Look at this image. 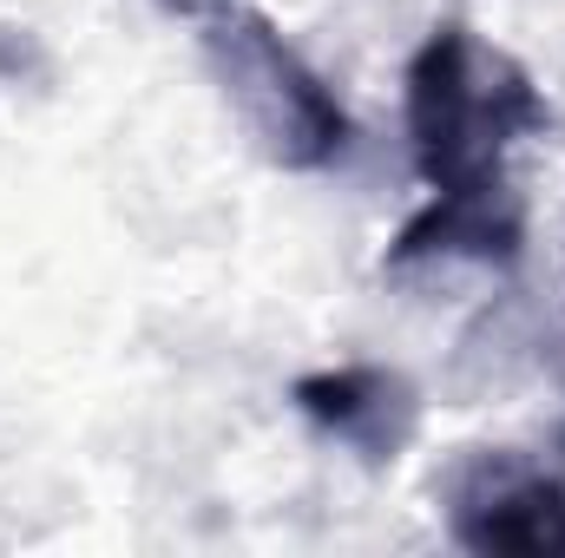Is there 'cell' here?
<instances>
[{"label":"cell","mask_w":565,"mask_h":558,"mask_svg":"<svg viewBox=\"0 0 565 558\" xmlns=\"http://www.w3.org/2000/svg\"><path fill=\"white\" fill-rule=\"evenodd\" d=\"M546 119L540 79L460 20L434 26L408 60V144L427 191L507 184V151Z\"/></svg>","instance_id":"cell-1"},{"label":"cell","mask_w":565,"mask_h":558,"mask_svg":"<svg viewBox=\"0 0 565 558\" xmlns=\"http://www.w3.org/2000/svg\"><path fill=\"white\" fill-rule=\"evenodd\" d=\"M204 66L250 144L277 171H322L349 151V112L329 79L250 7H224L204 26Z\"/></svg>","instance_id":"cell-2"},{"label":"cell","mask_w":565,"mask_h":558,"mask_svg":"<svg viewBox=\"0 0 565 558\" xmlns=\"http://www.w3.org/2000/svg\"><path fill=\"white\" fill-rule=\"evenodd\" d=\"M447 526L467 552H565V480L520 466V460H500V453H480L454 473Z\"/></svg>","instance_id":"cell-3"},{"label":"cell","mask_w":565,"mask_h":558,"mask_svg":"<svg viewBox=\"0 0 565 558\" xmlns=\"http://www.w3.org/2000/svg\"><path fill=\"white\" fill-rule=\"evenodd\" d=\"M296 408L309 415V427H322L329 440H342L349 453H362L369 466L402 460V447L422 427V395L402 368H375V362H349V368H322L302 375Z\"/></svg>","instance_id":"cell-4"},{"label":"cell","mask_w":565,"mask_h":558,"mask_svg":"<svg viewBox=\"0 0 565 558\" xmlns=\"http://www.w3.org/2000/svg\"><path fill=\"white\" fill-rule=\"evenodd\" d=\"M526 244V204L513 184H473V191H427V204L402 224L388 264H422V257H467L507 270Z\"/></svg>","instance_id":"cell-5"},{"label":"cell","mask_w":565,"mask_h":558,"mask_svg":"<svg viewBox=\"0 0 565 558\" xmlns=\"http://www.w3.org/2000/svg\"><path fill=\"white\" fill-rule=\"evenodd\" d=\"M158 7H171V13H198V20H211V13H224V7H237V0H158Z\"/></svg>","instance_id":"cell-6"}]
</instances>
